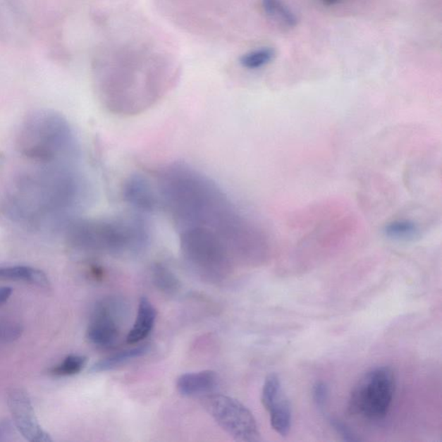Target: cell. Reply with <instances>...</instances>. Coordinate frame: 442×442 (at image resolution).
I'll return each instance as SVG.
<instances>
[{
	"label": "cell",
	"instance_id": "obj_1",
	"mask_svg": "<svg viewBox=\"0 0 442 442\" xmlns=\"http://www.w3.org/2000/svg\"><path fill=\"white\" fill-rule=\"evenodd\" d=\"M20 157L0 198V212L24 228H66L90 201L82 156Z\"/></svg>",
	"mask_w": 442,
	"mask_h": 442
},
{
	"label": "cell",
	"instance_id": "obj_2",
	"mask_svg": "<svg viewBox=\"0 0 442 442\" xmlns=\"http://www.w3.org/2000/svg\"><path fill=\"white\" fill-rule=\"evenodd\" d=\"M157 192L176 230L209 231L235 254H245L259 244L254 224L214 180L190 165L174 163L163 168L157 176Z\"/></svg>",
	"mask_w": 442,
	"mask_h": 442
},
{
	"label": "cell",
	"instance_id": "obj_3",
	"mask_svg": "<svg viewBox=\"0 0 442 442\" xmlns=\"http://www.w3.org/2000/svg\"><path fill=\"white\" fill-rule=\"evenodd\" d=\"M69 241L87 251L111 255L132 254L147 247L149 230L138 215L101 219H79L67 226Z\"/></svg>",
	"mask_w": 442,
	"mask_h": 442
},
{
	"label": "cell",
	"instance_id": "obj_4",
	"mask_svg": "<svg viewBox=\"0 0 442 442\" xmlns=\"http://www.w3.org/2000/svg\"><path fill=\"white\" fill-rule=\"evenodd\" d=\"M395 391V378L390 367H379L361 376L349 398V410L369 421L382 420L389 413Z\"/></svg>",
	"mask_w": 442,
	"mask_h": 442
},
{
	"label": "cell",
	"instance_id": "obj_5",
	"mask_svg": "<svg viewBox=\"0 0 442 442\" xmlns=\"http://www.w3.org/2000/svg\"><path fill=\"white\" fill-rule=\"evenodd\" d=\"M178 232L183 254L192 267L209 278L226 274L232 252L221 238L202 228H184Z\"/></svg>",
	"mask_w": 442,
	"mask_h": 442
},
{
	"label": "cell",
	"instance_id": "obj_6",
	"mask_svg": "<svg viewBox=\"0 0 442 442\" xmlns=\"http://www.w3.org/2000/svg\"><path fill=\"white\" fill-rule=\"evenodd\" d=\"M202 398L207 412L234 439L243 442L261 440L256 419L243 403L221 394L212 393Z\"/></svg>",
	"mask_w": 442,
	"mask_h": 442
},
{
	"label": "cell",
	"instance_id": "obj_7",
	"mask_svg": "<svg viewBox=\"0 0 442 442\" xmlns=\"http://www.w3.org/2000/svg\"><path fill=\"white\" fill-rule=\"evenodd\" d=\"M125 305L121 300L109 297L95 305L88 325L87 337L95 347L109 348L118 340Z\"/></svg>",
	"mask_w": 442,
	"mask_h": 442
},
{
	"label": "cell",
	"instance_id": "obj_8",
	"mask_svg": "<svg viewBox=\"0 0 442 442\" xmlns=\"http://www.w3.org/2000/svg\"><path fill=\"white\" fill-rule=\"evenodd\" d=\"M13 424L25 440L30 442H51V437L45 432L37 420L32 400L25 390L13 389L7 397Z\"/></svg>",
	"mask_w": 442,
	"mask_h": 442
},
{
	"label": "cell",
	"instance_id": "obj_9",
	"mask_svg": "<svg viewBox=\"0 0 442 442\" xmlns=\"http://www.w3.org/2000/svg\"><path fill=\"white\" fill-rule=\"evenodd\" d=\"M261 401L270 414L272 429L281 436H286L291 429L292 410L278 375L271 374L265 379Z\"/></svg>",
	"mask_w": 442,
	"mask_h": 442
},
{
	"label": "cell",
	"instance_id": "obj_10",
	"mask_svg": "<svg viewBox=\"0 0 442 442\" xmlns=\"http://www.w3.org/2000/svg\"><path fill=\"white\" fill-rule=\"evenodd\" d=\"M122 195L125 202L137 212L152 214L161 206L159 192L144 176H129L123 186Z\"/></svg>",
	"mask_w": 442,
	"mask_h": 442
},
{
	"label": "cell",
	"instance_id": "obj_11",
	"mask_svg": "<svg viewBox=\"0 0 442 442\" xmlns=\"http://www.w3.org/2000/svg\"><path fill=\"white\" fill-rule=\"evenodd\" d=\"M218 386V376L214 371L190 372L179 376L176 389L184 397H206L214 393Z\"/></svg>",
	"mask_w": 442,
	"mask_h": 442
},
{
	"label": "cell",
	"instance_id": "obj_12",
	"mask_svg": "<svg viewBox=\"0 0 442 442\" xmlns=\"http://www.w3.org/2000/svg\"><path fill=\"white\" fill-rule=\"evenodd\" d=\"M156 311L147 297H141L138 305L135 324L130 330L126 342L129 345H137L152 333L155 325Z\"/></svg>",
	"mask_w": 442,
	"mask_h": 442
},
{
	"label": "cell",
	"instance_id": "obj_13",
	"mask_svg": "<svg viewBox=\"0 0 442 442\" xmlns=\"http://www.w3.org/2000/svg\"><path fill=\"white\" fill-rule=\"evenodd\" d=\"M0 279L25 282L43 289H49L51 286L48 276L44 271L24 265L0 267Z\"/></svg>",
	"mask_w": 442,
	"mask_h": 442
},
{
	"label": "cell",
	"instance_id": "obj_14",
	"mask_svg": "<svg viewBox=\"0 0 442 442\" xmlns=\"http://www.w3.org/2000/svg\"><path fill=\"white\" fill-rule=\"evenodd\" d=\"M149 345H138L137 347L123 350L121 352L114 353V355L105 357L102 360L98 361L90 368L92 374H99V372H109L113 369L123 366L129 361L143 357L149 352Z\"/></svg>",
	"mask_w": 442,
	"mask_h": 442
},
{
	"label": "cell",
	"instance_id": "obj_15",
	"mask_svg": "<svg viewBox=\"0 0 442 442\" xmlns=\"http://www.w3.org/2000/svg\"><path fill=\"white\" fill-rule=\"evenodd\" d=\"M384 234L391 240L410 241L417 238L420 229L416 223L410 220L393 221L386 226Z\"/></svg>",
	"mask_w": 442,
	"mask_h": 442
},
{
	"label": "cell",
	"instance_id": "obj_16",
	"mask_svg": "<svg viewBox=\"0 0 442 442\" xmlns=\"http://www.w3.org/2000/svg\"><path fill=\"white\" fill-rule=\"evenodd\" d=\"M275 57V49L265 47L245 54L240 57V63L245 68L256 70L271 63Z\"/></svg>",
	"mask_w": 442,
	"mask_h": 442
},
{
	"label": "cell",
	"instance_id": "obj_17",
	"mask_svg": "<svg viewBox=\"0 0 442 442\" xmlns=\"http://www.w3.org/2000/svg\"><path fill=\"white\" fill-rule=\"evenodd\" d=\"M265 13L271 18H278L288 26L295 27L297 18L289 6L281 0H261Z\"/></svg>",
	"mask_w": 442,
	"mask_h": 442
},
{
	"label": "cell",
	"instance_id": "obj_18",
	"mask_svg": "<svg viewBox=\"0 0 442 442\" xmlns=\"http://www.w3.org/2000/svg\"><path fill=\"white\" fill-rule=\"evenodd\" d=\"M87 357L82 355H71L65 357L61 362L53 367L49 372L53 376H68L80 374L85 367Z\"/></svg>",
	"mask_w": 442,
	"mask_h": 442
},
{
	"label": "cell",
	"instance_id": "obj_19",
	"mask_svg": "<svg viewBox=\"0 0 442 442\" xmlns=\"http://www.w3.org/2000/svg\"><path fill=\"white\" fill-rule=\"evenodd\" d=\"M152 276L156 286L167 293H173L178 290L179 282L176 276L164 265L156 264L153 268Z\"/></svg>",
	"mask_w": 442,
	"mask_h": 442
},
{
	"label": "cell",
	"instance_id": "obj_20",
	"mask_svg": "<svg viewBox=\"0 0 442 442\" xmlns=\"http://www.w3.org/2000/svg\"><path fill=\"white\" fill-rule=\"evenodd\" d=\"M22 333L20 326L16 324H0V343H6L18 339Z\"/></svg>",
	"mask_w": 442,
	"mask_h": 442
},
{
	"label": "cell",
	"instance_id": "obj_21",
	"mask_svg": "<svg viewBox=\"0 0 442 442\" xmlns=\"http://www.w3.org/2000/svg\"><path fill=\"white\" fill-rule=\"evenodd\" d=\"M329 398V389L324 382H317L313 388V398L315 405L320 410H324Z\"/></svg>",
	"mask_w": 442,
	"mask_h": 442
},
{
	"label": "cell",
	"instance_id": "obj_22",
	"mask_svg": "<svg viewBox=\"0 0 442 442\" xmlns=\"http://www.w3.org/2000/svg\"><path fill=\"white\" fill-rule=\"evenodd\" d=\"M330 424H331L333 429L336 430L338 434H340V436L344 441H360L356 434L353 433L352 430L350 429L349 426H348L347 424H345L344 422H342L340 420H337V419H331V420H330Z\"/></svg>",
	"mask_w": 442,
	"mask_h": 442
},
{
	"label": "cell",
	"instance_id": "obj_23",
	"mask_svg": "<svg viewBox=\"0 0 442 442\" xmlns=\"http://www.w3.org/2000/svg\"><path fill=\"white\" fill-rule=\"evenodd\" d=\"M13 432V426L8 421L0 422V441L6 439Z\"/></svg>",
	"mask_w": 442,
	"mask_h": 442
},
{
	"label": "cell",
	"instance_id": "obj_24",
	"mask_svg": "<svg viewBox=\"0 0 442 442\" xmlns=\"http://www.w3.org/2000/svg\"><path fill=\"white\" fill-rule=\"evenodd\" d=\"M13 291L11 287H0V306L8 301Z\"/></svg>",
	"mask_w": 442,
	"mask_h": 442
},
{
	"label": "cell",
	"instance_id": "obj_25",
	"mask_svg": "<svg viewBox=\"0 0 442 442\" xmlns=\"http://www.w3.org/2000/svg\"><path fill=\"white\" fill-rule=\"evenodd\" d=\"M321 1L325 6H330L336 5V4L339 3L340 0H321Z\"/></svg>",
	"mask_w": 442,
	"mask_h": 442
}]
</instances>
